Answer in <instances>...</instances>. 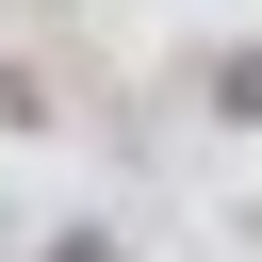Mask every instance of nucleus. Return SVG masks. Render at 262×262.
<instances>
[{"mask_svg": "<svg viewBox=\"0 0 262 262\" xmlns=\"http://www.w3.org/2000/svg\"><path fill=\"white\" fill-rule=\"evenodd\" d=\"M213 115H246V131H262V49H229V82H213Z\"/></svg>", "mask_w": 262, "mask_h": 262, "instance_id": "f257e3e1", "label": "nucleus"}, {"mask_svg": "<svg viewBox=\"0 0 262 262\" xmlns=\"http://www.w3.org/2000/svg\"><path fill=\"white\" fill-rule=\"evenodd\" d=\"M49 262H115V246H98V229H66V246H49Z\"/></svg>", "mask_w": 262, "mask_h": 262, "instance_id": "f03ea898", "label": "nucleus"}]
</instances>
